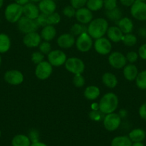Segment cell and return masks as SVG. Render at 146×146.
I'll return each mask as SVG.
<instances>
[{"label":"cell","mask_w":146,"mask_h":146,"mask_svg":"<svg viewBox=\"0 0 146 146\" xmlns=\"http://www.w3.org/2000/svg\"><path fill=\"white\" fill-rule=\"evenodd\" d=\"M40 14L39 7L34 3L29 2L23 6V14L27 18L36 19Z\"/></svg>","instance_id":"obj_18"},{"label":"cell","mask_w":146,"mask_h":146,"mask_svg":"<svg viewBox=\"0 0 146 146\" xmlns=\"http://www.w3.org/2000/svg\"><path fill=\"white\" fill-rule=\"evenodd\" d=\"M4 80L7 84L13 86L21 84L24 81V76L21 71L18 70H10L4 74Z\"/></svg>","instance_id":"obj_13"},{"label":"cell","mask_w":146,"mask_h":146,"mask_svg":"<svg viewBox=\"0 0 146 146\" xmlns=\"http://www.w3.org/2000/svg\"><path fill=\"white\" fill-rule=\"evenodd\" d=\"M30 146H47L46 144L43 143H41V142H39V141H37V142H35V143H32V144H31V145Z\"/></svg>","instance_id":"obj_51"},{"label":"cell","mask_w":146,"mask_h":146,"mask_svg":"<svg viewBox=\"0 0 146 146\" xmlns=\"http://www.w3.org/2000/svg\"><path fill=\"white\" fill-rule=\"evenodd\" d=\"M136 85L140 89H146V71H141L138 73L137 76L135 79Z\"/></svg>","instance_id":"obj_33"},{"label":"cell","mask_w":146,"mask_h":146,"mask_svg":"<svg viewBox=\"0 0 146 146\" xmlns=\"http://www.w3.org/2000/svg\"><path fill=\"white\" fill-rule=\"evenodd\" d=\"M0 136H1V131H0Z\"/></svg>","instance_id":"obj_58"},{"label":"cell","mask_w":146,"mask_h":146,"mask_svg":"<svg viewBox=\"0 0 146 146\" xmlns=\"http://www.w3.org/2000/svg\"><path fill=\"white\" fill-rule=\"evenodd\" d=\"M111 146H132V141L127 136H117L113 139Z\"/></svg>","instance_id":"obj_28"},{"label":"cell","mask_w":146,"mask_h":146,"mask_svg":"<svg viewBox=\"0 0 146 146\" xmlns=\"http://www.w3.org/2000/svg\"><path fill=\"white\" fill-rule=\"evenodd\" d=\"M30 1H31V2L36 3V2H40V1H42V0H30Z\"/></svg>","instance_id":"obj_55"},{"label":"cell","mask_w":146,"mask_h":146,"mask_svg":"<svg viewBox=\"0 0 146 146\" xmlns=\"http://www.w3.org/2000/svg\"><path fill=\"white\" fill-rule=\"evenodd\" d=\"M61 21V17L57 12H54L52 14L47 15V24L48 25H56L59 24Z\"/></svg>","instance_id":"obj_34"},{"label":"cell","mask_w":146,"mask_h":146,"mask_svg":"<svg viewBox=\"0 0 146 146\" xmlns=\"http://www.w3.org/2000/svg\"><path fill=\"white\" fill-rule=\"evenodd\" d=\"M42 37L37 31L26 34L23 38V44L28 48H35L41 43Z\"/></svg>","instance_id":"obj_14"},{"label":"cell","mask_w":146,"mask_h":146,"mask_svg":"<svg viewBox=\"0 0 146 146\" xmlns=\"http://www.w3.org/2000/svg\"><path fill=\"white\" fill-rule=\"evenodd\" d=\"M100 94V88L95 86H89L84 89V96L87 100L94 101L97 99Z\"/></svg>","instance_id":"obj_24"},{"label":"cell","mask_w":146,"mask_h":146,"mask_svg":"<svg viewBox=\"0 0 146 146\" xmlns=\"http://www.w3.org/2000/svg\"><path fill=\"white\" fill-rule=\"evenodd\" d=\"M57 35V30L52 25H47L44 27L42 29L40 36L42 38L46 41H50L54 39Z\"/></svg>","instance_id":"obj_22"},{"label":"cell","mask_w":146,"mask_h":146,"mask_svg":"<svg viewBox=\"0 0 146 146\" xmlns=\"http://www.w3.org/2000/svg\"><path fill=\"white\" fill-rule=\"evenodd\" d=\"M64 66L66 69L73 74H82L85 68V65L82 60L77 57L67 58Z\"/></svg>","instance_id":"obj_5"},{"label":"cell","mask_w":146,"mask_h":146,"mask_svg":"<svg viewBox=\"0 0 146 146\" xmlns=\"http://www.w3.org/2000/svg\"><path fill=\"white\" fill-rule=\"evenodd\" d=\"M117 0H103V7L105 10H112L117 7Z\"/></svg>","instance_id":"obj_41"},{"label":"cell","mask_w":146,"mask_h":146,"mask_svg":"<svg viewBox=\"0 0 146 146\" xmlns=\"http://www.w3.org/2000/svg\"><path fill=\"white\" fill-rule=\"evenodd\" d=\"M116 24L124 34L131 33L134 27L133 21L128 17H122L120 20L116 21Z\"/></svg>","instance_id":"obj_19"},{"label":"cell","mask_w":146,"mask_h":146,"mask_svg":"<svg viewBox=\"0 0 146 146\" xmlns=\"http://www.w3.org/2000/svg\"><path fill=\"white\" fill-rule=\"evenodd\" d=\"M132 146H145V145H143L141 142H136V143H134L133 144H132Z\"/></svg>","instance_id":"obj_53"},{"label":"cell","mask_w":146,"mask_h":146,"mask_svg":"<svg viewBox=\"0 0 146 146\" xmlns=\"http://www.w3.org/2000/svg\"><path fill=\"white\" fill-rule=\"evenodd\" d=\"M31 59L34 64H38L41 63L42 61H44V54H43L40 51H35V52L32 53V54H31Z\"/></svg>","instance_id":"obj_37"},{"label":"cell","mask_w":146,"mask_h":146,"mask_svg":"<svg viewBox=\"0 0 146 146\" xmlns=\"http://www.w3.org/2000/svg\"><path fill=\"white\" fill-rule=\"evenodd\" d=\"M108 61L110 65L115 69L123 68L127 64L126 57L119 51L112 53L108 57Z\"/></svg>","instance_id":"obj_12"},{"label":"cell","mask_w":146,"mask_h":146,"mask_svg":"<svg viewBox=\"0 0 146 146\" xmlns=\"http://www.w3.org/2000/svg\"><path fill=\"white\" fill-rule=\"evenodd\" d=\"M138 34L141 37L145 38L146 37V29L145 28H140L138 31Z\"/></svg>","instance_id":"obj_48"},{"label":"cell","mask_w":146,"mask_h":146,"mask_svg":"<svg viewBox=\"0 0 146 146\" xmlns=\"http://www.w3.org/2000/svg\"><path fill=\"white\" fill-rule=\"evenodd\" d=\"M119 100L117 95L114 93H107L104 94L99 102V110L104 114L115 112L118 107Z\"/></svg>","instance_id":"obj_2"},{"label":"cell","mask_w":146,"mask_h":146,"mask_svg":"<svg viewBox=\"0 0 146 146\" xmlns=\"http://www.w3.org/2000/svg\"><path fill=\"white\" fill-rule=\"evenodd\" d=\"M138 74V70L135 65L130 64L125 65L123 68V75L125 78L129 81H133L136 79Z\"/></svg>","instance_id":"obj_21"},{"label":"cell","mask_w":146,"mask_h":146,"mask_svg":"<svg viewBox=\"0 0 146 146\" xmlns=\"http://www.w3.org/2000/svg\"><path fill=\"white\" fill-rule=\"evenodd\" d=\"M75 17L79 23L87 24L92 20L93 15L92 11H90L88 8L82 7L78 9H76Z\"/></svg>","instance_id":"obj_15"},{"label":"cell","mask_w":146,"mask_h":146,"mask_svg":"<svg viewBox=\"0 0 146 146\" xmlns=\"http://www.w3.org/2000/svg\"><path fill=\"white\" fill-rule=\"evenodd\" d=\"M3 4H4V0H0V9L3 6Z\"/></svg>","instance_id":"obj_54"},{"label":"cell","mask_w":146,"mask_h":146,"mask_svg":"<svg viewBox=\"0 0 146 146\" xmlns=\"http://www.w3.org/2000/svg\"><path fill=\"white\" fill-rule=\"evenodd\" d=\"M106 34H107L108 39L110 41H113L114 43H117L119 41H121L122 38H123V35H124V34L122 32L121 30L117 26L109 27Z\"/></svg>","instance_id":"obj_20"},{"label":"cell","mask_w":146,"mask_h":146,"mask_svg":"<svg viewBox=\"0 0 146 146\" xmlns=\"http://www.w3.org/2000/svg\"><path fill=\"white\" fill-rule=\"evenodd\" d=\"M39 49L40 52L42 53L43 54H48L50 51H52L51 44H50L49 41H44V42H41L39 45Z\"/></svg>","instance_id":"obj_38"},{"label":"cell","mask_w":146,"mask_h":146,"mask_svg":"<svg viewBox=\"0 0 146 146\" xmlns=\"http://www.w3.org/2000/svg\"><path fill=\"white\" fill-rule=\"evenodd\" d=\"M96 52L101 55H107L112 50V44L107 38L101 37L95 39L93 44Z\"/></svg>","instance_id":"obj_11"},{"label":"cell","mask_w":146,"mask_h":146,"mask_svg":"<svg viewBox=\"0 0 146 146\" xmlns=\"http://www.w3.org/2000/svg\"><path fill=\"white\" fill-rule=\"evenodd\" d=\"M70 32L73 36H80L83 33L87 32V27L85 24H81V23H77L72 25L70 29Z\"/></svg>","instance_id":"obj_30"},{"label":"cell","mask_w":146,"mask_h":146,"mask_svg":"<svg viewBox=\"0 0 146 146\" xmlns=\"http://www.w3.org/2000/svg\"><path fill=\"white\" fill-rule=\"evenodd\" d=\"M127 113L125 110L121 109L120 111V112H119L118 115H120V117L121 118V119H122V118H125V117L127 116Z\"/></svg>","instance_id":"obj_49"},{"label":"cell","mask_w":146,"mask_h":146,"mask_svg":"<svg viewBox=\"0 0 146 146\" xmlns=\"http://www.w3.org/2000/svg\"><path fill=\"white\" fill-rule=\"evenodd\" d=\"M48 61L52 66L59 67L65 64L67 58L65 53L62 50H52L47 54Z\"/></svg>","instance_id":"obj_10"},{"label":"cell","mask_w":146,"mask_h":146,"mask_svg":"<svg viewBox=\"0 0 146 146\" xmlns=\"http://www.w3.org/2000/svg\"><path fill=\"white\" fill-rule=\"evenodd\" d=\"M139 115L140 118L146 120V103L143 104L139 108Z\"/></svg>","instance_id":"obj_46"},{"label":"cell","mask_w":146,"mask_h":146,"mask_svg":"<svg viewBox=\"0 0 146 146\" xmlns=\"http://www.w3.org/2000/svg\"><path fill=\"white\" fill-rule=\"evenodd\" d=\"M75 45L77 50L81 52H88L93 46L92 38L85 32L78 36L77 40L75 41Z\"/></svg>","instance_id":"obj_6"},{"label":"cell","mask_w":146,"mask_h":146,"mask_svg":"<svg viewBox=\"0 0 146 146\" xmlns=\"http://www.w3.org/2000/svg\"><path fill=\"white\" fill-rule=\"evenodd\" d=\"M17 23L18 29L24 34L37 31L39 27L35 19L27 18L25 16L21 17Z\"/></svg>","instance_id":"obj_4"},{"label":"cell","mask_w":146,"mask_h":146,"mask_svg":"<svg viewBox=\"0 0 146 146\" xmlns=\"http://www.w3.org/2000/svg\"><path fill=\"white\" fill-rule=\"evenodd\" d=\"M108 22L104 18H97L92 20L87 27V33L92 38L104 36L108 29Z\"/></svg>","instance_id":"obj_1"},{"label":"cell","mask_w":146,"mask_h":146,"mask_svg":"<svg viewBox=\"0 0 146 146\" xmlns=\"http://www.w3.org/2000/svg\"><path fill=\"white\" fill-rule=\"evenodd\" d=\"M29 139L30 141H31L32 143H35L39 141L38 138H39V133L36 130H32L31 132L29 133Z\"/></svg>","instance_id":"obj_45"},{"label":"cell","mask_w":146,"mask_h":146,"mask_svg":"<svg viewBox=\"0 0 146 146\" xmlns=\"http://www.w3.org/2000/svg\"><path fill=\"white\" fill-rule=\"evenodd\" d=\"M122 41L123 44L127 46H133L137 44V37L134 34L129 33V34H125L122 38Z\"/></svg>","instance_id":"obj_32"},{"label":"cell","mask_w":146,"mask_h":146,"mask_svg":"<svg viewBox=\"0 0 146 146\" xmlns=\"http://www.w3.org/2000/svg\"><path fill=\"white\" fill-rule=\"evenodd\" d=\"M72 82L74 86L77 87V88H81L84 85L85 79H84V76L82 75V74H74V77H73Z\"/></svg>","instance_id":"obj_35"},{"label":"cell","mask_w":146,"mask_h":146,"mask_svg":"<svg viewBox=\"0 0 146 146\" xmlns=\"http://www.w3.org/2000/svg\"><path fill=\"white\" fill-rule=\"evenodd\" d=\"M52 66L49 61H43L37 64L35 68V76L38 79L46 80L52 74Z\"/></svg>","instance_id":"obj_9"},{"label":"cell","mask_w":146,"mask_h":146,"mask_svg":"<svg viewBox=\"0 0 146 146\" xmlns=\"http://www.w3.org/2000/svg\"><path fill=\"white\" fill-rule=\"evenodd\" d=\"M138 55L142 59L146 60V44H143V45L139 48Z\"/></svg>","instance_id":"obj_44"},{"label":"cell","mask_w":146,"mask_h":146,"mask_svg":"<svg viewBox=\"0 0 146 146\" xmlns=\"http://www.w3.org/2000/svg\"><path fill=\"white\" fill-rule=\"evenodd\" d=\"M105 114L102 113L100 110H97V111H92L89 113V116H90V119L94 121H100L101 120L104 119V117Z\"/></svg>","instance_id":"obj_36"},{"label":"cell","mask_w":146,"mask_h":146,"mask_svg":"<svg viewBox=\"0 0 146 146\" xmlns=\"http://www.w3.org/2000/svg\"><path fill=\"white\" fill-rule=\"evenodd\" d=\"M130 14L135 19L139 21H146V3L135 0L130 7Z\"/></svg>","instance_id":"obj_7"},{"label":"cell","mask_w":146,"mask_h":146,"mask_svg":"<svg viewBox=\"0 0 146 146\" xmlns=\"http://www.w3.org/2000/svg\"><path fill=\"white\" fill-rule=\"evenodd\" d=\"M102 81L103 84L109 88H115L118 84V81L115 75L110 72H106L103 74L102 76Z\"/></svg>","instance_id":"obj_23"},{"label":"cell","mask_w":146,"mask_h":146,"mask_svg":"<svg viewBox=\"0 0 146 146\" xmlns=\"http://www.w3.org/2000/svg\"><path fill=\"white\" fill-rule=\"evenodd\" d=\"M146 133L141 128H136L130 131L129 133V138L132 142H142L145 138Z\"/></svg>","instance_id":"obj_26"},{"label":"cell","mask_w":146,"mask_h":146,"mask_svg":"<svg viewBox=\"0 0 146 146\" xmlns=\"http://www.w3.org/2000/svg\"><path fill=\"white\" fill-rule=\"evenodd\" d=\"M121 124V118L118 113H111L106 114L103 119V125L104 128L108 131H115Z\"/></svg>","instance_id":"obj_8"},{"label":"cell","mask_w":146,"mask_h":146,"mask_svg":"<svg viewBox=\"0 0 146 146\" xmlns=\"http://www.w3.org/2000/svg\"><path fill=\"white\" fill-rule=\"evenodd\" d=\"M62 12L63 14L67 18H72V17H75L76 9L72 6H67L64 8Z\"/></svg>","instance_id":"obj_39"},{"label":"cell","mask_w":146,"mask_h":146,"mask_svg":"<svg viewBox=\"0 0 146 146\" xmlns=\"http://www.w3.org/2000/svg\"><path fill=\"white\" fill-rule=\"evenodd\" d=\"M39 9L42 14L50 15L55 12L57 4L54 0H42L39 2Z\"/></svg>","instance_id":"obj_17"},{"label":"cell","mask_w":146,"mask_h":146,"mask_svg":"<svg viewBox=\"0 0 146 146\" xmlns=\"http://www.w3.org/2000/svg\"><path fill=\"white\" fill-rule=\"evenodd\" d=\"M139 1H145V0H139Z\"/></svg>","instance_id":"obj_57"},{"label":"cell","mask_w":146,"mask_h":146,"mask_svg":"<svg viewBox=\"0 0 146 146\" xmlns=\"http://www.w3.org/2000/svg\"><path fill=\"white\" fill-rule=\"evenodd\" d=\"M59 46L62 48H70L75 44L74 36L70 33H64L60 35L57 40Z\"/></svg>","instance_id":"obj_16"},{"label":"cell","mask_w":146,"mask_h":146,"mask_svg":"<svg viewBox=\"0 0 146 146\" xmlns=\"http://www.w3.org/2000/svg\"><path fill=\"white\" fill-rule=\"evenodd\" d=\"M36 21H37V24H38L39 27H44L48 25L47 24V14H44L41 13L40 14V15L37 17V18L36 19Z\"/></svg>","instance_id":"obj_40"},{"label":"cell","mask_w":146,"mask_h":146,"mask_svg":"<svg viewBox=\"0 0 146 146\" xmlns=\"http://www.w3.org/2000/svg\"><path fill=\"white\" fill-rule=\"evenodd\" d=\"M120 3L123 4L125 7H131L134 2L135 1V0H120Z\"/></svg>","instance_id":"obj_47"},{"label":"cell","mask_w":146,"mask_h":146,"mask_svg":"<svg viewBox=\"0 0 146 146\" xmlns=\"http://www.w3.org/2000/svg\"><path fill=\"white\" fill-rule=\"evenodd\" d=\"M105 15L108 19L116 22L122 18L123 13H122L120 9L116 7L112 10H106Z\"/></svg>","instance_id":"obj_29"},{"label":"cell","mask_w":146,"mask_h":146,"mask_svg":"<svg viewBox=\"0 0 146 146\" xmlns=\"http://www.w3.org/2000/svg\"><path fill=\"white\" fill-rule=\"evenodd\" d=\"M11 47V40L8 35L0 34V53L4 54L7 52Z\"/></svg>","instance_id":"obj_27"},{"label":"cell","mask_w":146,"mask_h":146,"mask_svg":"<svg viewBox=\"0 0 146 146\" xmlns=\"http://www.w3.org/2000/svg\"><path fill=\"white\" fill-rule=\"evenodd\" d=\"M92 111H97V110H99V104H95V103H94V104H92Z\"/></svg>","instance_id":"obj_52"},{"label":"cell","mask_w":146,"mask_h":146,"mask_svg":"<svg viewBox=\"0 0 146 146\" xmlns=\"http://www.w3.org/2000/svg\"><path fill=\"white\" fill-rule=\"evenodd\" d=\"M87 0H70V4L75 9L84 7L87 4Z\"/></svg>","instance_id":"obj_42"},{"label":"cell","mask_w":146,"mask_h":146,"mask_svg":"<svg viewBox=\"0 0 146 146\" xmlns=\"http://www.w3.org/2000/svg\"><path fill=\"white\" fill-rule=\"evenodd\" d=\"M86 5L90 11H98L103 7V0H87Z\"/></svg>","instance_id":"obj_31"},{"label":"cell","mask_w":146,"mask_h":146,"mask_svg":"<svg viewBox=\"0 0 146 146\" xmlns=\"http://www.w3.org/2000/svg\"><path fill=\"white\" fill-rule=\"evenodd\" d=\"M14 1H15V2L17 3V4H19V5H21V6H24L26 4L29 2L30 0H14Z\"/></svg>","instance_id":"obj_50"},{"label":"cell","mask_w":146,"mask_h":146,"mask_svg":"<svg viewBox=\"0 0 146 146\" xmlns=\"http://www.w3.org/2000/svg\"><path fill=\"white\" fill-rule=\"evenodd\" d=\"M138 54H137L135 51H130L126 55V59H127V61L130 62V64H133V63L136 62L138 58Z\"/></svg>","instance_id":"obj_43"},{"label":"cell","mask_w":146,"mask_h":146,"mask_svg":"<svg viewBox=\"0 0 146 146\" xmlns=\"http://www.w3.org/2000/svg\"><path fill=\"white\" fill-rule=\"evenodd\" d=\"M11 144H12V146H30L31 141L27 135L19 134V135H15L13 138Z\"/></svg>","instance_id":"obj_25"},{"label":"cell","mask_w":146,"mask_h":146,"mask_svg":"<svg viewBox=\"0 0 146 146\" xmlns=\"http://www.w3.org/2000/svg\"><path fill=\"white\" fill-rule=\"evenodd\" d=\"M1 56H0V66H1Z\"/></svg>","instance_id":"obj_56"},{"label":"cell","mask_w":146,"mask_h":146,"mask_svg":"<svg viewBox=\"0 0 146 146\" xmlns=\"http://www.w3.org/2000/svg\"><path fill=\"white\" fill-rule=\"evenodd\" d=\"M23 6L17 3H11L6 7L4 11L5 18L9 22L17 23L19 19L22 17Z\"/></svg>","instance_id":"obj_3"}]
</instances>
